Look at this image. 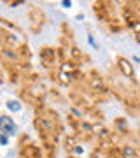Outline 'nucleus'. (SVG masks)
Returning a JSON list of instances; mask_svg holds the SVG:
<instances>
[{
  "mask_svg": "<svg viewBox=\"0 0 140 158\" xmlns=\"http://www.w3.org/2000/svg\"><path fill=\"white\" fill-rule=\"evenodd\" d=\"M7 107H9V111H14V113H18L19 109H21V104L18 100H9L7 102Z\"/></svg>",
  "mask_w": 140,
  "mask_h": 158,
  "instance_id": "12",
  "label": "nucleus"
},
{
  "mask_svg": "<svg viewBox=\"0 0 140 158\" xmlns=\"http://www.w3.org/2000/svg\"><path fill=\"white\" fill-rule=\"evenodd\" d=\"M0 142H2L4 146L7 144V134H2V137H0Z\"/></svg>",
  "mask_w": 140,
  "mask_h": 158,
  "instance_id": "13",
  "label": "nucleus"
},
{
  "mask_svg": "<svg viewBox=\"0 0 140 158\" xmlns=\"http://www.w3.org/2000/svg\"><path fill=\"white\" fill-rule=\"evenodd\" d=\"M135 39H137V42H140V34H137V35H135Z\"/></svg>",
  "mask_w": 140,
  "mask_h": 158,
  "instance_id": "16",
  "label": "nucleus"
},
{
  "mask_svg": "<svg viewBox=\"0 0 140 158\" xmlns=\"http://www.w3.org/2000/svg\"><path fill=\"white\" fill-rule=\"evenodd\" d=\"M56 58H58V51L54 48H42L40 49V62L46 69H51L56 63Z\"/></svg>",
  "mask_w": 140,
  "mask_h": 158,
  "instance_id": "2",
  "label": "nucleus"
},
{
  "mask_svg": "<svg viewBox=\"0 0 140 158\" xmlns=\"http://www.w3.org/2000/svg\"><path fill=\"white\" fill-rule=\"evenodd\" d=\"M121 155H123V158H140V153L133 146H123L121 148Z\"/></svg>",
  "mask_w": 140,
  "mask_h": 158,
  "instance_id": "8",
  "label": "nucleus"
},
{
  "mask_svg": "<svg viewBox=\"0 0 140 158\" xmlns=\"http://www.w3.org/2000/svg\"><path fill=\"white\" fill-rule=\"evenodd\" d=\"M74 153H75V155H81V153H82V148H81V146H77L75 149H74Z\"/></svg>",
  "mask_w": 140,
  "mask_h": 158,
  "instance_id": "14",
  "label": "nucleus"
},
{
  "mask_svg": "<svg viewBox=\"0 0 140 158\" xmlns=\"http://www.w3.org/2000/svg\"><path fill=\"white\" fill-rule=\"evenodd\" d=\"M56 81L60 83L62 86H70L72 85V81H74V76H70V74H67V72H58V77H56Z\"/></svg>",
  "mask_w": 140,
  "mask_h": 158,
  "instance_id": "9",
  "label": "nucleus"
},
{
  "mask_svg": "<svg viewBox=\"0 0 140 158\" xmlns=\"http://www.w3.org/2000/svg\"><path fill=\"white\" fill-rule=\"evenodd\" d=\"M18 55H19V62H26L30 60V49L26 44H19L18 46Z\"/></svg>",
  "mask_w": 140,
  "mask_h": 158,
  "instance_id": "10",
  "label": "nucleus"
},
{
  "mask_svg": "<svg viewBox=\"0 0 140 158\" xmlns=\"http://www.w3.org/2000/svg\"><path fill=\"white\" fill-rule=\"evenodd\" d=\"M116 125H118V128L123 132V134H128V123L124 121V118H118L116 119Z\"/></svg>",
  "mask_w": 140,
  "mask_h": 158,
  "instance_id": "11",
  "label": "nucleus"
},
{
  "mask_svg": "<svg viewBox=\"0 0 140 158\" xmlns=\"http://www.w3.org/2000/svg\"><path fill=\"white\" fill-rule=\"evenodd\" d=\"M118 69L119 70H121V74H123V76H126V77H133V65H131V63L128 62V60H126V58L124 56H119L118 58Z\"/></svg>",
  "mask_w": 140,
  "mask_h": 158,
  "instance_id": "5",
  "label": "nucleus"
},
{
  "mask_svg": "<svg viewBox=\"0 0 140 158\" xmlns=\"http://www.w3.org/2000/svg\"><path fill=\"white\" fill-rule=\"evenodd\" d=\"M62 6H65V7H70V6H72V4H70L68 0H63V2H62Z\"/></svg>",
  "mask_w": 140,
  "mask_h": 158,
  "instance_id": "15",
  "label": "nucleus"
},
{
  "mask_svg": "<svg viewBox=\"0 0 140 158\" xmlns=\"http://www.w3.org/2000/svg\"><path fill=\"white\" fill-rule=\"evenodd\" d=\"M88 85H90V88L93 91H96V93H107V85L105 81L100 77V74H96L95 70H91L90 74H88Z\"/></svg>",
  "mask_w": 140,
  "mask_h": 158,
  "instance_id": "1",
  "label": "nucleus"
},
{
  "mask_svg": "<svg viewBox=\"0 0 140 158\" xmlns=\"http://www.w3.org/2000/svg\"><path fill=\"white\" fill-rule=\"evenodd\" d=\"M138 132H140V128H138Z\"/></svg>",
  "mask_w": 140,
  "mask_h": 158,
  "instance_id": "17",
  "label": "nucleus"
},
{
  "mask_svg": "<svg viewBox=\"0 0 140 158\" xmlns=\"http://www.w3.org/2000/svg\"><path fill=\"white\" fill-rule=\"evenodd\" d=\"M63 142H65V148H67L68 151H74V149L79 146V137L75 135V134H67Z\"/></svg>",
  "mask_w": 140,
  "mask_h": 158,
  "instance_id": "6",
  "label": "nucleus"
},
{
  "mask_svg": "<svg viewBox=\"0 0 140 158\" xmlns=\"http://www.w3.org/2000/svg\"><path fill=\"white\" fill-rule=\"evenodd\" d=\"M0 130H2V134H7V135H16L18 134L16 123L9 116H2L0 118Z\"/></svg>",
  "mask_w": 140,
  "mask_h": 158,
  "instance_id": "4",
  "label": "nucleus"
},
{
  "mask_svg": "<svg viewBox=\"0 0 140 158\" xmlns=\"http://www.w3.org/2000/svg\"><path fill=\"white\" fill-rule=\"evenodd\" d=\"M68 55H70V60H72V62H75V63L82 62L84 58H86L82 51L79 49V48H75V46H72V48L68 49Z\"/></svg>",
  "mask_w": 140,
  "mask_h": 158,
  "instance_id": "7",
  "label": "nucleus"
},
{
  "mask_svg": "<svg viewBox=\"0 0 140 158\" xmlns=\"http://www.w3.org/2000/svg\"><path fill=\"white\" fill-rule=\"evenodd\" d=\"M28 18H30V23H32V30L39 32L40 27L44 25V12L40 11L39 7H32L30 12H28Z\"/></svg>",
  "mask_w": 140,
  "mask_h": 158,
  "instance_id": "3",
  "label": "nucleus"
}]
</instances>
